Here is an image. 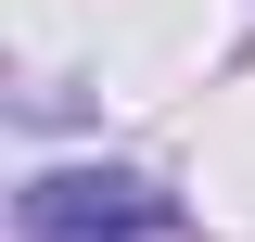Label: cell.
Returning <instances> with one entry per match:
<instances>
[{"label":"cell","mask_w":255,"mask_h":242,"mask_svg":"<svg viewBox=\"0 0 255 242\" xmlns=\"http://www.w3.org/2000/svg\"><path fill=\"white\" fill-rule=\"evenodd\" d=\"M166 230H179V204H166L153 179L77 166V179H38L26 191V242H166Z\"/></svg>","instance_id":"6da1fadb"}]
</instances>
